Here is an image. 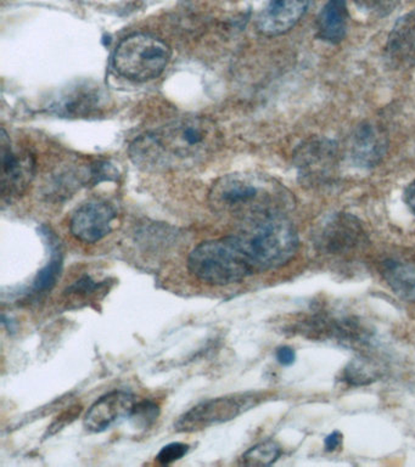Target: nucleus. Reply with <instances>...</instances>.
<instances>
[{
  "mask_svg": "<svg viewBox=\"0 0 415 467\" xmlns=\"http://www.w3.org/2000/svg\"><path fill=\"white\" fill-rule=\"evenodd\" d=\"M380 368L378 365L366 358L352 360L351 363L345 368L342 379L352 386H364L377 381L380 378Z\"/></svg>",
  "mask_w": 415,
  "mask_h": 467,
  "instance_id": "nucleus-19",
  "label": "nucleus"
},
{
  "mask_svg": "<svg viewBox=\"0 0 415 467\" xmlns=\"http://www.w3.org/2000/svg\"><path fill=\"white\" fill-rule=\"evenodd\" d=\"M366 233L360 222L348 213L327 218L316 234V244L327 254H344L364 243Z\"/></svg>",
  "mask_w": 415,
  "mask_h": 467,
  "instance_id": "nucleus-9",
  "label": "nucleus"
},
{
  "mask_svg": "<svg viewBox=\"0 0 415 467\" xmlns=\"http://www.w3.org/2000/svg\"><path fill=\"white\" fill-rule=\"evenodd\" d=\"M189 272L202 283L224 286L256 273L234 235L198 244L188 259Z\"/></svg>",
  "mask_w": 415,
  "mask_h": 467,
  "instance_id": "nucleus-4",
  "label": "nucleus"
},
{
  "mask_svg": "<svg viewBox=\"0 0 415 467\" xmlns=\"http://www.w3.org/2000/svg\"><path fill=\"white\" fill-rule=\"evenodd\" d=\"M101 95L97 87H75L54 99L50 109L61 116H87L99 108Z\"/></svg>",
  "mask_w": 415,
  "mask_h": 467,
  "instance_id": "nucleus-16",
  "label": "nucleus"
},
{
  "mask_svg": "<svg viewBox=\"0 0 415 467\" xmlns=\"http://www.w3.org/2000/svg\"><path fill=\"white\" fill-rule=\"evenodd\" d=\"M275 185L260 175L233 173L223 175L213 185L210 204L217 214L247 222L272 213H279Z\"/></svg>",
  "mask_w": 415,
  "mask_h": 467,
  "instance_id": "nucleus-3",
  "label": "nucleus"
},
{
  "mask_svg": "<svg viewBox=\"0 0 415 467\" xmlns=\"http://www.w3.org/2000/svg\"><path fill=\"white\" fill-rule=\"evenodd\" d=\"M382 276L399 297L415 302V269L406 263L386 261L382 265Z\"/></svg>",
  "mask_w": 415,
  "mask_h": 467,
  "instance_id": "nucleus-18",
  "label": "nucleus"
},
{
  "mask_svg": "<svg viewBox=\"0 0 415 467\" xmlns=\"http://www.w3.org/2000/svg\"><path fill=\"white\" fill-rule=\"evenodd\" d=\"M2 146V196L5 201L19 199L27 192L36 171L35 157L27 150L17 148L6 134L0 135Z\"/></svg>",
  "mask_w": 415,
  "mask_h": 467,
  "instance_id": "nucleus-7",
  "label": "nucleus"
},
{
  "mask_svg": "<svg viewBox=\"0 0 415 467\" xmlns=\"http://www.w3.org/2000/svg\"><path fill=\"white\" fill-rule=\"evenodd\" d=\"M136 404V397L132 393L125 390H112L99 398L88 409L83 420V425L89 432H104L122 419H130Z\"/></svg>",
  "mask_w": 415,
  "mask_h": 467,
  "instance_id": "nucleus-12",
  "label": "nucleus"
},
{
  "mask_svg": "<svg viewBox=\"0 0 415 467\" xmlns=\"http://www.w3.org/2000/svg\"><path fill=\"white\" fill-rule=\"evenodd\" d=\"M97 288H99V285L96 281L90 279L89 276H83L78 283L67 288V292L71 295L88 296L92 295Z\"/></svg>",
  "mask_w": 415,
  "mask_h": 467,
  "instance_id": "nucleus-24",
  "label": "nucleus"
},
{
  "mask_svg": "<svg viewBox=\"0 0 415 467\" xmlns=\"http://www.w3.org/2000/svg\"><path fill=\"white\" fill-rule=\"evenodd\" d=\"M312 0H268L257 17V31L265 36L289 32L304 17Z\"/></svg>",
  "mask_w": 415,
  "mask_h": 467,
  "instance_id": "nucleus-13",
  "label": "nucleus"
},
{
  "mask_svg": "<svg viewBox=\"0 0 415 467\" xmlns=\"http://www.w3.org/2000/svg\"><path fill=\"white\" fill-rule=\"evenodd\" d=\"M337 145L326 138L308 139L294 155L298 175L308 182L327 181L337 170Z\"/></svg>",
  "mask_w": 415,
  "mask_h": 467,
  "instance_id": "nucleus-8",
  "label": "nucleus"
},
{
  "mask_svg": "<svg viewBox=\"0 0 415 467\" xmlns=\"http://www.w3.org/2000/svg\"><path fill=\"white\" fill-rule=\"evenodd\" d=\"M403 200L408 208L411 211V213L415 214V179L413 182H410L406 190H404Z\"/></svg>",
  "mask_w": 415,
  "mask_h": 467,
  "instance_id": "nucleus-28",
  "label": "nucleus"
},
{
  "mask_svg": "<svg viewBox=\"0 0 415 467\" xmlns=\"http://www.w3.org/2000/svg\"><path fill=\"white\" fill-rule=\"evenodd\" d=\"M276 360H278L279 364L284 365V367H289V365L295 363V359H296V353L290 347L284 346L280 347V348L276 349Z\"/></svg>",
  "mask_w": 415,
  "mask_h": 467,
  "instance_id": "nucleus-26",
  "label": "nucleus"
},
{
  "mask_svg": "<svg viewBox=\"0 0 415 467\" xmlns=\"http://www.w3.org/2000/svg\"><path fill=\"white\" fill-rule=\"evenodd\" d=\"M172 57L169 44L147 33H134L121 40L114 51L112 65L123 78L145 82L158 78Z\"/></svg>",
  "mask_w": 415,
  "mask_h": 467,
  "instance_id": "nucleus-5",
  "label": "nucleus"
},
{
  "mask_svg": "<svg viewBox=\"0 0 415 467\" xmlns=\"http://www.w3.org/2000/svg\"><path fill=\"white\" fill-rule=\"evenodd\" d=\"M341 444L342 434L338 432V431L330 433L329 436H327L326 440H324V447H326V451H337V448L341 447Z\"/></svg>",
  "mask_w": 415,
  "mask_h": 467,
  "instance_id": "nucleus-27",
  "label": "nucleus"
},
{
  "mask_svg": "<svg viewBox=\"0 0 415 467\" xmlns=\"http://www.w3.org/2000/svg\"><path fill=\"white\" fill-rule=\"evenodd\" d=\"M234 236L256 273L287 265L298 250L296 229L280 213L244 222Z\"/></svg>",
  "mask_w": 415,
  "mask_h": 467,
  "instance_id": "nucleus-2",
  "label": "nucleus"
},
{
  "mask_svg": "<svg viewBox=\"0 0 415 467\" xmlns=\"http://www.w3.org/2000/svg\"><path fill=\"white\" fill-rule=\"evenodd\" d=\"M222 145L217 124L207 117H182L140 135L130 146L132 162L149 171L199 166Z\"/></svg>",
  "mask_w": 415,
  "mask_h": 467,
  "instance_id": "nucleus-1",
  "label": "nucleus"
},
{
  "mask_svg": "<svg viewBox=\"0 0 415 467\" xmlns=\"http://www.w3.org/2000/svg\"><path fill=\"white\" fill-rule=\"evenodd\" d=\"M116 215L118 214L110 203L100 200L89 201L72 215V235L82 243L96 244L111 233Z\"/></svg>",
  "mask_w": 415,
  "mask_h": 467,
  "instance_id": "nucleus-10",
  "label": "nucleus"
},
{
  "mask_svg": "<svg viewBox=\"0 0 415 467\" xmlns=\"http://www.w3.org/2000/svg\"><path fill=\"white\" fill-rule=\"evenodd\" d=\"M160 409L158 405L152 401H140L134 407L130 419L132 420L136 426H149L158 419Z\"/></svg>",
  "mask_w": 415,
  "mask_h": 467,
  "instance_id": "nucleus-22",
  "label": "nucleus"
},
{
  "mask_svg": "<svg viewBox=\"0 0 415 467\" xmlns=\"http://www.w3.org/2000/svg\"><path fill=\"white\" fill-rule=\"evenodd\" d=\"M362 13L374 17L389 16L399 6V0H353Z\"/></svg>",
  "mask_w": 415,
  "mask_h": 467,
  "instance_id": "nucleus-21",
  "label": "nucleus"
},
{
  "mask_svg": "<svg viewBox=\"0 0 415 467\" xmlns=\"http://www.w3.org/2000/svg\"><path fill=\"white\" fill-rule=\"evenodd\" d=\"M260 400V394L246 392L228 394V396L202 401L180 416L174 423V429L177 432L189 433L220 425L256 407Z\"/></svg>",
  "mask_w": 415,
  "mask_h": 467,
  "instance_id": "nucleus-6",
  "label": "nucleus"
},
{
  "mask_svg": "<svg viewBox=\"0 0 415 467\" xmlns=\"http://www.w3.org/2000/svg\"><path fill=\"white\" fill-rule=\"evenodd\" d=\"M386 49L397 64L415 66V9L393 26Z\"/></svg>",
  "mask_w": 415,
  "mask_h": 467,
  "instance_id": "nucleus-14",
  "label": "nucleus"
},
{
  "mask_svg": "<svg viewBox=\"0 0 415 467\" xmlns=\"http://www.w3.org/2000/svg\"><path fill=\"white\" fill-rule=\"evenodd\" d=\"M81 410V407H72L68 409V410L63 412V415H61L60 418H57V420L53 422V425L49 427L48 433L47 434L52 436V434H56L57 431L63 430V427L67 426V423L74 421V420L78 418Z\"/></svg>",
  "mask_w": 415,
  "mask_h": 467,
  "instance_id": "nucleus-25",
  "label": "nucleus"
},
{
  "mask_svg": "<svg viewBox=\"0 0 415 467\" xmlns=\"http://www.w3.org/2000/svg\"><path fill=\"white\" fill-rule=\"evenodd\" d=\"M42 235L46 239V244L49 247L50 259L41 270H39L37 275L32 285V290L36 294H46V292L52 291L56 286L57 280H59L61 269H63L64 255L61 251V244L59 239L54 233L50 232V229L45 228L42 230Z\"/></svg>",
  "mask_w": 415,
  "mask_h": 467,
  "instance_id": "nucleus-17",
  "label": "nucleus"
},
{
  "mask_svg": "<svg viewBox=\"0 0 415 467\" xmlns=\"http://www.w3.org/2000/svg\"><path fill=\"white\" fill-rule=\"evenodd\" d=\"M189 445L184 443H171L167 444L160 451L156 459L161 465H171V463L178 462L188 454Z\"/></svg>",
  "mask_w": 415,
  "mask_h": 467,
  "instance_id": "nucleus-23",
  "label": "nucleus"
},
{
  "mask_svg": "<svg viewBox=\"0 0 415 467\" xmlns=\"http://www.w3.org/2000/svg\"><path fill=\"white\" fill-rule=\"evenodd\" d=\"M282 455V448L273 441H262L249 451L244 452L240 458V465L245 466H271Z\"/></svg>",
  "mask_w": 415,
  "mask_h": 467,
  "instance_id": "nucleus-20",
  "label": "nucleus"
},
{
  "mask_svg": "<svg viewBox=\"0 0 415 467\" xmlns=\"http://www.w3.org/2000/svg\"><path fill=\"white\" fill-rule=\"evenodd\" d=\"M388 150V134L378 124L363 122L353 130L349 140V157L357 167L371 170L379 166Z\"/></svg>",
  "mask_w": 415,
  "mask_h": 467,
  "instance_id": "nucleus-11",
  "label": "nucleus"
},
{
  "mask_svg": "<svg viewBox=\"0 0 415 467\" xmlns=\"http://www.w3.org/2000/svg\"><path fill=\"white\" fill-rule=\"evenodd\" d=\"M348 0H327L316 17V36L323 42L338 44L348 32Z\"/></svg>",
  "mask_w": 415,
  "mask_h": 467,
  "instance_id": "nucleus-15",
  "label": "nucleus"
}]
</instances>
